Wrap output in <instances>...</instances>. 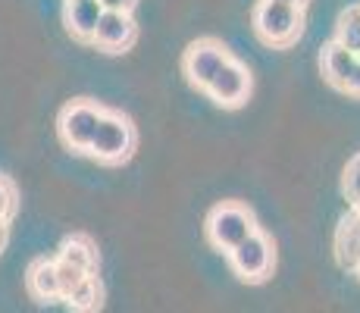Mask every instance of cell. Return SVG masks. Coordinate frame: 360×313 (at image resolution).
Segmentation results:
<instances>
[{
	"label": "cell",
	"instance_id": "4fadbf2b",
	"mask_svg": "<svg viewBox=\"0 0 360 313\" xmlns=\"http://www.w3.org/2000/svg\"><path fill=\"white\" fill-rule=\"evenodd\" d=\"M57 260L94 276V269H98V248H94V241L88 238V235H69L57 250Z\"/></svg>",
	"mask_w": 360,
	"mask_h": 313
},
{
	"label": "cell",
	"instance_id": "9c48e42d",
	"mask_svg": "<svg viewBox=\"0 0 360 313\" xmlns=\"http://www.w3.org/2000/svg\"><path fill=\"white\" fill-rule=\"evenodd\" d=\"M335 260L348 273H360V207H351L348 217L335 229Z\"/></svg>",
	"mask_w": 360,
	"mask_h": 313
},
{
	"label": "cell",
	"instance_id": "ffe728a7",
	"mask_svg": "<svg viewBox=\"0 0 360 313\" xmlns=\"http://www.w3.org/2000/svg\"><path fill=\"white\" fill-rule=\"evenodd\" d=\"M348 94L360 97V60H357V69H354V75H351V82H348Z\"/></svg>",
	"mask_w": 360,
	"mask_h": 313
},
{
	"label": "cell",
	"instance_id": "8fae6325",
	"mask_svg": "<svg viewBox=\"0 0 360 313\" xmlns=\"http://www.w3.org/2000/svg\"><path fill=\"white\" fill-rule=\"evenodd\" d=\"M357 53H351V51H345L342 44H335V41H329L326 47H323V75H326V82L329 85H335V88H342V91H348V82H351V75H354V69H357Z\"/></svg>",
	"mask_w": 360,
	"mask_h": 313
},
{
	"label": "cell",
	"instance_id": "7a4b0ae2",
	"mask_svg": "<svg viewBox=\"0 0 360 313\" xmlns=\"http://www.w3.org/2000/svg\"><path fill=\"white\" fill-rule=\"evenodd\" d=\"M301 29H304V13L297 6L257 0V6H254V32L260 34V41H266L273 47H288L292 41H297Z\"/></svg>",
	"mask_w": 360,
	"mask_h": 313
},
{
	"label": "cell",
	"instance_id": "2e32d148",
	"mask_svg": "<svg viewBox=\"0 0 360 313\" xmlns=\"http://www.w3.org/2000/svg\"><path fill=\"white\" fill-rule=\"evenodd\" d=\"M57 276H60V291H63V298H69L82 282L88 279V273H82V269L69 267V263H63V260H57Z\"/></svg>",
	"mask_w": 360,
	"mask_h": 313
},
{
	"label": "cell",
	"instance_id": "7c38bea8",
	"mask_svg": "<svg viewBox=\"0 0 360 313\" xmlns=\"http://www.w3.org/2000/svg\"><path fill=\"white\" fill-rule=\"evenodd\" d=\"M25 285H29V295L34 301H57V298H63V291H60V276H57V260H47V257H41V260H34L29 267V273H25Z\"/></svg>",
	"mask_w": 360,
	"mask_h": 313
},
{
	"label": "cell",
	"instance_id": "6da1fadb",
	"mask_svg": "<svg viewBox=\"0 0 360 313\" xmlns=\"http://www.w3.org/2000/svg\"><path fill=\"white\" fill-rule=\"evenodd\" d=\"M254 232H257L254 213L241 204H232V200L217 204L207 217V238H210L213 248L226 250V254L238 248L241 241H248Z\"/></svg>",
	"mask_w": 360,
	"mask_h": 313
},
{
	"label": "cell",
	"instance_id": "8992f818",
	"mask_svg": "<svg viewBox=\"0 0 360 313\" xmlns=\"http://www.w3.org/2000/svg\"><path fill=\"white\" fill-rule=\"evenodd\" d=\"M229 263L238 279L263 282L269 276V269H273V241L257 229L248 241H241L235 250H229Z\"/></svg>",
	"mask_w": 360,
	"mask_h": 313
},
{
	"label": "cell",
	"instance_id": "5bb4252c",
	"mask_svg": "<svg viewBox=\"0 0 360 313\" xmlns=\"http://www.w3.org/2000/svg\"><path fill=\"white\" fill-rule=\"evenodd\" d=\"M101 301H103V288H101L98 276H88V279L66 298V304L72 307V313H98Z\"/></svg>",
	"mask_w": 360,
	"mask_h": 313
},
{
	"label": "cell",
	"instance_id": "52a82bcc",
	"mask_svg": "<svg viewBox=\"0 0 360 313\" xmlns=\"http://www.w3.org/2000/svg\"><path fill=\"white\" fill-rule=\"evenodd\" d=\"M248 94H251V72H248L245 63H238L235 57L219 69L217 79L207 88V97L213 103H219V107H241L248 101Z\"/></svg>",
	"mask_w": 360,
	"mask_h": 313
},
{
	"label": "cell",
	"instance_id": "ba28073f",
	"mask_svg": "<svg viewBox=\"0 0 360 313\" xmlns=\"http://www.w3.org/2000/svg\"><path fill=\"white\" fill-rule=\"evenodd\" d=\"M135 32H138V25H135V19H131V13H110L107 10L98 32H94V44L107 53H120L135 41Z\"/></svg>",
	"mask_w": 360,
	"mask_h": 313
},
{
	"label": "cell",
	"instance_id": "3957f363",
	"mask_svg": "<svg viewBox=\"0 0 360 313\" xmlns=\"http://www.w3.org/2000/svg\"><path fill=\"white\" fill-rule=\"evenodd\" d=\"M135 151V129L122 113L113 110H103V120L98 125V135H94L88 154L98 157L101 163H126Z\"/></svg>",
	"mask_w": 360,
	"mask_h": 313
},
{
	"label": "cell",
	"instance_id": "d6986e66",
	"mask_svg": "<svg viewBox=\"0 0 360 313\" xmlns=\"http://www.w3.org/2000/svg\"><path fill=\"white\" fill-rule=\"evenodd\" d=\"M101 4H103V10H110V13H131L138 0H101Z\"/></svg>",
	"mask_w": 360,
	"mask_h": 313
},
{
	"label": "cell",
	"instance_id": "e0dca14e",
	"mask_svg": "<svg viewBox=\"0 0 360 313\" xmlns=\"http://www.w3.org/2000/svg\"><path fill=\"white\" fill-rule=\"evenodd\" d=\"M345 194H348L351 207H360V154L345 166Z\"/></svg>",
	"mask_w": 360,
	"mask_h": 313
},
{
	"label": "cell",
	"instance_id": "30bf717a",
	"mask_svg": "<svg viewBox=\"0 0 360 313\" xmlns=\"http://www.w3.org/2000/svg\"><path fill=\"white\" fill-rule=\"evenodd\" d=\"M103 13L107 10H103L101 0H66V29L79 41H94Z\"/></svg>",
	"mask_w": 360,
	"mask_h": 313
},
{
	"label": "cell",
	"instance_id": "44dd1931",
	"mask_svg": "<svg viewBox=\"0 0 360 313\" xmlns=\"http://www.w3.org/2000/svg\"><path fill=\"white\" fill-rule=\"evenodd\" d=\"M273 4H288V6H297V10H304V4H307V0H273Z\"/></svg>",
	"mask_w": 360,
	"mask_h": 313
},
{
	"label": "cell",
	"instance_id": "7402d4cb",
	"mask_svg": "<svg viewBox=\"0 0 360 313\" xmlns=\"http://www.w3.org/2000/svg\"><path fill=\"white\" fill-rule=\"evenodd\" d=\"M357 276H360V273H357Z\"/></svg>",
	"mask_w": 360,
	"mask_h": 313
},
{
	"label": "cell",
	"instance_id": "5b68a950",
	"mask_svg": "<svg viewBox=\"0 0 360 313\" xmlns=\"http://www.w3.org/2000/svg\"><path fill=\"white\" fill-rule=\"evenodd\" d=\"M229 60H232V53L226 51L219 41L200 38V41H195V44H188V51H185V57H182V72H185V79H188L195 88L207 91V88H210V82L217 79V72H219V69H223Z\"/></svg>",
	"mask_w": 360,
	"mask_h": 313
},
{
	"label": "cell",
	"instance_id": "ac0fdd59",
	"mask_svg": "<svg viewBox=\"0 0 360 313\" xmlns=\"http://www.w3.org/2000/svg\"><path fill=\"white\" fill-rule=\"evenodd\" d=\"M13 210H16V188H13V182H6V179L0 176V226H6V219L13 217Z\"/></svg>",
	"mask_w": 360,
	"mask_h": 313
},
{
	"label": "cell",
	"instance_id": "277c9868",
	"mask_svg": "<svg viewBox=\"0 0 360 313\" xmlns=\"http://www.w3.org/2000/svg\"><path fill=\"white\" fill-rule=\"evenodd\" d=\"M103 120V107L91 101H72L60 110V120H57V129H60V138H63L66 148L72 151H88L98 135V125Z\"/></svg>",
	"mask_w": 360,
	"mask_h": 313
},
{
	"label": "cell",
	"instance_id": "9a60e30c",
	"mask_svg": "<svg viewBox=\"0 0 360 313\" xmlns=\"http://www.w3.org/2000/svg\"><path fill=\"white\" fill-rule=\"evenodd\" d=\"M335 44H342L345 51H351L360 57V6H348V10L338 16Z\"/></svg>",
	"mask_w": 360,
	"mask_h": 313
}]
</instances>
